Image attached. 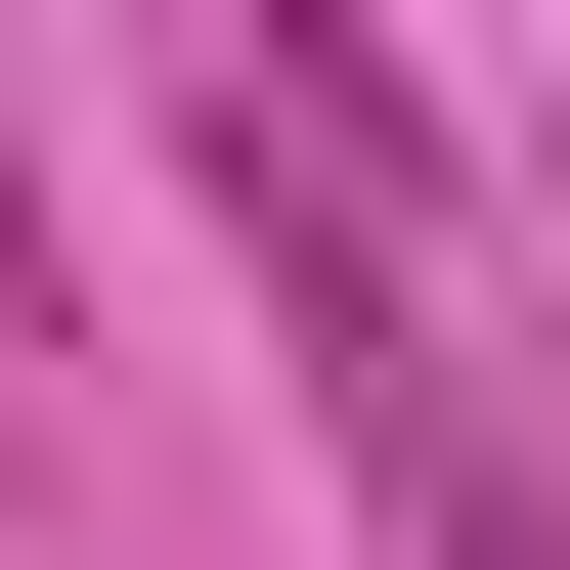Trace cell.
Instances as JSON below:
<instances>
[{"label":"cell","mask_w":570,"mask_h":570,"mask_svg":"<svg viewBox=\"0 0 570 570\" xmlns=\"http://www.w3.org/2000/svg\"><path fill=\"white\" fill-rule=\"evenodd\" d=\"M45 352H88V307H45V176H0V439H45Z\"/></svg>","instance_id":"6da1fadb"}]
</instances>
